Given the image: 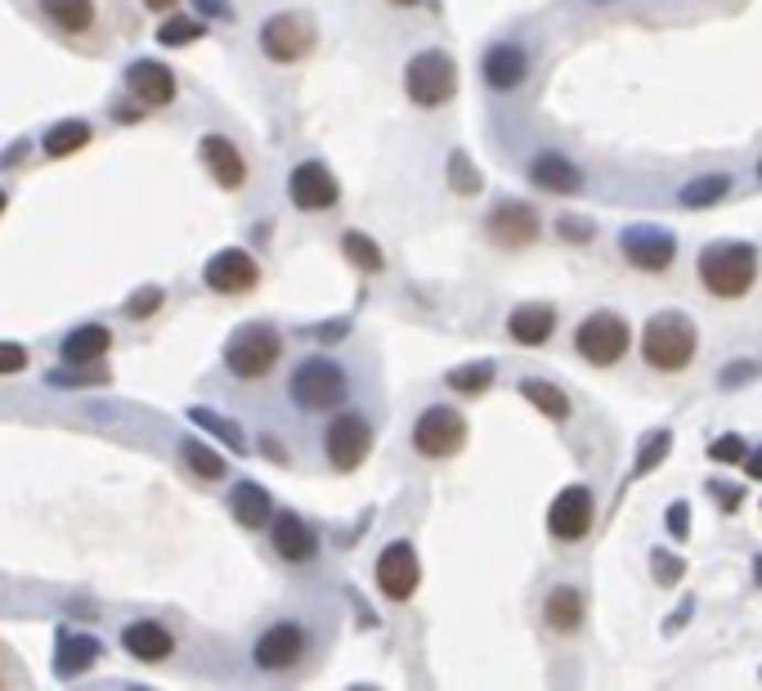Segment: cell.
Here are the masks:
<instances>
[{
  "label": "cell",
  "instance_id": "1",
  "mask_svg": "<svg viewBox=\"0 0 762 691\" xmlns=\"http://www.w3.org/2000/svg\"><path fill=\"white\" fill-rule=\"evenodd\" d=\"M758 279V247L753 243H718L700 252V284L718 301H736L753 288Z\"/></svg>",
  "mask_w": 762,
  "mask_h": 691
},
{
  "label": "cell",
  "instance_id": "2",
  "mask_svg": "<svg viewBox=\"0 0 762 691\" xmlns=\"http://www.w3.org/2000/svg\"><path fill=\"white\" fill-rule=\"evenodd\" d=\"M642 360L659 373H681L690 360H696V323L677 310L655 315L642 328Z\"/></svg>",
  "mask_w": 762,
  "mask_h": 691
},
{
  "label": "cell",
  "instance_id": "3",
  "mask_svg": "<svg viewBox=\"0 0 762 691\" xmlns=\"http://www.w3.org/2000/svg\"><path fill=\"white\" fill-rule=\"evenodd\" d=\"M404 91H408V99L418 104V108L449 104L453 91H458V67H453V59L444 50H422L418 59L404 67Z\"/></svg>",
  "mask_w": 762,
  "mask_h": 691
},
{
  "label": "cell",
  "instance_id": "4",
  "mask_svg": "<svg viewBox=\"0 0 762 691\" xmlns=\"http://www.w3.org/2000/svg\"><path fill=\"white\" fill-rule=\"evenodd\" d=\"M575 346H579V355H583L588 364H597V369H610V364H619L623 355H629V346H633V332H629V323H623L619 315H610V310H597V315H588V319L579 323V332H575Z\"/></svg>",
  "mask_w": 762,
  "mask_h": 691
},
{
  "label": "cell",
  "instance_id": "5",
  "mask_svg": "<svg viewBox=\"0 0 762 691\" xmlns=\"http://www.w3.org/2000/svg\"><path fill=\"white\" fill-rule=\"evenodd\" d=\"M279 337H273L269 328H260V323H247V328H238L234 337H229V346H225V364H229V373L234 378H243V382H256V378H265L273 364H279Z\"/></svg>",
  "mask_w": 762,
  "mask_h": 691
},
{
  "label": "cell",
  "instance_id": "6",
  "mask_svg": "<svg viewBox=\"0 0 762 691\" xmlns=\"http://www.w3.org/2000/svg\"><path fill=\"white\" fill-rule=\"evenodd\" d=\"M412 445H418L422 458H453L466 445L462 413L449 408V404H431L422 418H418V427H412Z\"/></svg>",
  "mask_w": 762,
  "mask_h": 691
},
{
  "label": "cell",
  "instance_id": "7",
  "mask_svg": "<svg viewBox=\"0 0 762 691\" xmlns=\"http://www.w3.org/2000/svg\"><path fill=\"white\" fill-rule=\"evenodd\" d=\"M345 395V373L332 360H305L292 373V400L301 408H332Z\"/></svg>",
  "mask_w": 762,
  "mask_h": 691
},
{
  "label": "cell",
  "instance_id": "8",
  "mask_svg": "<svg viewBox=\"0 0 762 691\" xmlns=\"http://www.w3.org/2000/svg\"><path fill=\"white\" fill-rule=\"evenodd\" d=\"M592 517H597V503H592V490L588 486H566L557 499L547 508V530L551 539L561 543H575L592 530Z\"/></svg>",
  "mask_w": 762,
  "mask_h": 691
},
{
  "label": "cell",
  "instance_id": "9",
  "mask_svg": "<svg viewBox=\"0 0 762 691\" xmlns=\"http://www.w3.org/2000/svg\"><path fill=\"white\" fill-rule=\"evenodd\" d=\"M202 279H206V288H212V293L238 297V293H251L260 284V265L243 247H225V252H216L212 261H206Z\"/></svg>",
  "mask_w": 762,
  "mask_h": 691
},
{
  "label": "cell",
  "instance_id": "10",
  "mask_svg": "<svg viewBox=\"0 0 762 691\" xmlns=\"http://www.w3.org/2000/svg\"><path fill=\"white\" fill-rule=\"evenodd\" d=\"M323 445H328V463H332L336 471H355V467L368 458L373 432H368L364 418H355V413H341V418L328 427Z\"/></svg>",
  "mask_w": 762,
  "mask_h": 691
},
{
  "label": "cell",
  "instance_id": "11",
  "mask_svg": "<svg viewBox=\"0 0 762 691\" xmlns=\"http://www.w3.org/2000/svg\"><path fill=\"white\" fill-rule=\"evenodd\" d=\"M418 580H422V566H418V552H412L408 543H390L377 557V588L390 602H408L412 593H418Z\"/></svg>",
  "mask_w": 762,
  "mask_h": 691
},
{
  "label": "cell",
  "instance_id": "12",
  "mask_svg": "<svg viewBox=\"0 0 762 691\" xmlns=\"http://www.w3.org/2000/svg\"><path fill=\"white\" fill-rule=\"evenodd\" d=\"M619 252L629 256L637 269L659 274V269L673 265L677 243H673V234H664V230H655V225H633V230H623V234H619Z\"/></svg>",
  "mask_w": 762,
  "mask_h": 691
},
{
  "label": "cell",
  "instance_id": "13",
  "mask_svg": "<svg viewBox=\"0 0 762 691\" xmlns=\"http://www.w3.org/2000/svg\"><path fill=\"white\" fill-rule=\"evenodd\" d=\"M310 45H314V32H310V23L297 19V14H273V19L260 28V50H265L273 63H297Z\"/></svg>",
  "mask_w": 762,
  "mask_h": 691
},
{
  "label": "cell",
  "instance_id": "14",
  "mask_svg": "<svg viewBox=\"0 0 762 691\" xmlns=\"http://www.w3.org/2000/svg\"><path fill=\"white\" fill-rule=\"evenodd\" d=\"M490 238L498 247H529L538 238V212L529 202H498L490 212Z\"/></svg>",
  "mask_w": 762,
  "mask_h": 691
},
{
  "label": "cell",
  "instance_id": "15",
  "mask_svg": "<svg viewBox=\"0 0 762 691\" xmlns=\"http://www.w3.org/2000/svg\"><path fill=\"white\" fill-rule=\"evenodd\" d=\"M288 193L301 212H323V206L336 202V176L323 167V162H301L292 176H288Z\"/></svg>",
  "mask_w": 762,
  "mask_h": 691
},
{
  "label": "cell",
  "instance_id": "16",
  "mask_svg": "<svg viewBox=\"0 0 762 691\" xmlns=\"http://www.w3.org/2000/svg\"><path fill=\"white\" fill-rule=\"evenodd\" d=\"M126 91L140 99L144 108H162L175 99V77L167 63H153V59H140L126 67Z\"/></svg>",
  "mask_w": 762,
  "mask_h": 691
},
{
  "label": "cell",
  "instance_id": "17",
  "mask_svg": "<svg viewBox=\"0 0 762 691\" xmlns=\"http://www.w3.org/2000/svg\"><path fill=\"white\" fill-rule=\"evenodd\" d=\"M480 73H484V82H490L494 91H516L529 77V59H525L520 45L503 41V45H490V54H484V63H480Z\"/></svg>",
  "mask_w": 762,
  "mask_h": 691
},
{
  "label": "cell",
  "instance_id": "18",
  "mask_svg": "<svg viewBox=\"0 0 762 691\" xmlns=\"http://www.w3.org/2000/svg\"><path fill=\"white\" fill-rule=\"evenodd\" d=\"M197 153H202L206 171H212V176L221 180V189H238V184L247 180V162H243L238 145L225 140V135H206V140L197 145Z\"/></svg>",
  "mask_w": 762,
  "mask_h": 691
},
{
  "label": "cell",
  "instance_id": "19",
  "mask_svg": "<svg viewBox=\"0 0 762 691\" xmlns=\"http://www.w3.org/2000/svg\"><path fill=\"white\" fill-rule=\"evenodd\" d=\"M301 651H305V634H301L297 625H273V629L256 642L251 656H256L260 669H292Z\"/></svg>",
  "mask_w": 762,
  "mask_h": 691
},
{
  "label": "cell",
  "instance_id": "20",
  "mask_svg": "<svg viewBox=\"0 0 762 691\" xmlns=\"http://www.w3.org/2000/svg\"><path fill=\"white\" fill-rule=\"evenodd\" d=\"M529 180L538 189H547V193H579L583 189V171L570 158H561V153H538L529 162Z\"/></svg>",
  "mask_w": 762,
  "mask_h": 691
},
{
  "label": "cell",
  "instance_id": "21",
  "mask_svg": "<svg viewBox=\"0 0 762 691\" xmlns=\"http://www.w3.org/2000/svg\"><path fill=\"white\" fill-rule=\"evenodd\" d=\"M273 548H279L283 562H310L319 543H314V530L297 512H279L273 517Z\"/></svg>",
  "mask_w": 762,
  "mask_h": 691
},
{
  "label": "cell",
  "instance_id": "22",
  "mask_svg": "<svg viewBox=\"0 0 762 691\" xmlns=\"http://www.w3.org/2000/svg\"><path fill=\"white\" fill-rule=\"evenodd\" d=\"M121 647L135 656V660H167L175 651V638L158 625V619H135L121 634Z\"/></svg>",
  "mask_w": 762,
  "mask_h": 691
},
{
  "label": "cell",
  "instance_id": "23",
  "mask_svg": "<svg viewBox=\"0 0 762 691\" xmlns=\"http://www.w3.org/2000/svg\"><path fill=\"white\" fill-rule=\"evenodd\" d=\"M108 346H112V332L104 323H86V328L63 337V360L67 364H95L108 355Z\"/></svg>",
  "mask_w": 762,
  "mask_h": 691
},
{
  "label": "cell",
  "instance_id": "24",
  "mask_svg": "<svg viewBox=\"0 0 762 691\" xmlns=\"http://www.w3.org/2000/svg\"><path fill=\"white\" fill-rule=\"evenodd\" d=\"M543 619H547V625L557 629V634H575V629L583 625V593L570 588V584L551 588L547 602H543Z\"/></svg>",
  "mask_w": 762,
  "mask_h": 691
},
{
  "label": "cell",
  "instance_id": "25",
  "mask_svg": "<svg viewBox=\"0 0 762 691\" xmlns=\"http://www.w3.org/2000/svg\"><path fill=\"white\" fill-rule=\"evenodd\" d=\"M557 328V310L551 306H516L512 319H507V332L520 341V346H543Z\"/></svg>",
  "mask_w": 762,
  "mask_h": 691
},
{
  "label": "cell",
  "instance_id": "26",
  "mask_svg": "<svg viewBox=\"0 0 762 691\" xmlns=\"http://www.w3.org/2000/svg\"><path fill=\"white\" fill-rule=\"evenodd\" d=\"M99 660V642L95 638H86V634H63L58 638V660H54V669H58V678H73V673H86L90 665Z\"/></svg>",
  "mask_w": 762,
  "mask_h": 691
},
{
  "label": "cell",
  "instance_id": "27",
  "mask_svg": "<svg viewBox=\"0 0 762 691\" xmlns=\"http://www.w3.org/2000/svg\"><path fill=\"white\" fill-rule=\"evenodd\" d=\"M41 10L63 32H90L95 23V0H41Z\"/></svg>",
  "mask_w": 762,
  "mask_h": 691
},
{
  "label": "cell",
  "instance_id": "28",
  "mask_svg": "<svg viewBox=\"0 0 762 691\" xmlns=\"http://www.w3.org/2000/svg\"><path fill=\"white\" fill-rule=\"evenodd\" d=\"M229 508H234V517L243 521V525H265L269 521V512H273V503H269V495L256 486V480H243V486H234V499H229Z\"/></svg>",
  "mask_w": 762,
  "mask_h": 691
},
{
  "label": "cell",
  "instance_id": "29",
  "mask_svg": "<svg viewBox=\"0 0 762 691\" xmlns=\"http://www.w3.org/2000/svg\"><path fill=\"white\" fill-rule=\"evenodd\" d=\"M520 395H525V400H529L538 413H547V418H557V423H566V418H570V395H566L561 386L543 382V378L520 382Z\"/></svg>",
  "mask_w": 762,
  "mask_h": 691
},
{
  "label": "cell",
  "instance_id": "30",
  "mask_svg": "<svg viewBox=\"0 0 762 691\" xmlns=\"http://www.w3.org/2000/svg\"><path fill=\"white\" fill-rule=\"evenodd\" d=\"M90 145V126L86 121H58V126H50V135H45V153L50 158H67V153H77V149H86Z\"/></svg>",
  "mask_w": 762,
  "mask_h": 691
},
{
  "label": "cell",
  "instance_id": "31",
  "mask_svg": "<svg viewBox=\"0 0 762 691\" xmlns=\"http://www.w3.org/2000/svg\"><path fill=\"white\" fill-rule=\"evenodd\" d=\"M727 189H731V180H727V176H700V180H690V184L677 193V202L696 212V206H713V202H722V198H727Z\"/></svg>",
  "mask_w": 762,
  "mask_h": 691
},
{
  "label": "cell",
  "instance_id": "32",
  "mask_svg": "<svg viewBox=\"0 0 762 691\" xmlns=\"http://www.w3.org/2000/svg\"><path fill=\"white\" fill-rule=\"evenodd\" d=\"M189 418L197 423V427H206L212 436H221L234 454H247V440H243V427L238 423H229V418H221V413H212V408H189Z\"/></svg>",
  "mask_w": 762,
  "mask_h": 691
},
{
  "label": "cell",
  "instance_id": "33",
  "mask_svg": "<svg viewBox=\"0 0 762 691\" xmlns=\"http://www.w3.org/2000/svg\"><path fill=\"white\" fill-rule=\"evenodd\" d=\"M180 454H184V463H189L202 480H221V476H229V471H225V458H221L216 449H206L202 440H184Z\"/></svg>",
  "mask_w": 762,
  "mask_h": 691
},
{
  "label": "cell",
  "instance_id": "34",
  "mask_svg": "<svg viewBox=\"0 0 762 691\" xmlns=\"http://www.w3.org/2000/svg\"><path fill=\"white\" fill-rule=\"evenodd\" d=\"M341 252L351 256L359 269H368V274H377V269L386 265V261H382V247H377L373 238H364V234H345V238H341Z\"/></svg>",
  "mask_w": 762,
  "mask_h": 691
},
{
  "label": "cell",
  "instance_id": "35",
  "mask_svg": "<svg viewBox=\"0 0 762 691\" xmlns=\"http://www.w3.org/2000/svg\"><path fill=\"white\" fill-rule=\"evenodd\" d=\"M490 382H494V364H462V369L449 373V386L458 395H480Z\"/></svg>",
  "mask_w": 762,
  "mask_h": 691
},
{
  "label": "cell",
  "instance_id": "36",
  "mask_svg": "<svg viewBox=\"0 0 762 691\" xmlns=\"http://www.w3.org/2000/svg\"><path fill=\"white\" fill-rule=\"evenodd\" d=\"M197 36H202V23H197V19H184V14H180V19H167V23L158 28V41H162V45H175V50H180V45H193Z\"/></svg>",
  "mask_w": 762,
  "mask_h": 691
},
{
  "label": "cell",
  "instance_id": "37",
  "mask_svg": "<svg viewBox=\"0 0 762 691\" xmlns=\"http://www.w3.org/2000/svg\"><path fill=\"white\" fill-rule=\"evenodd\" d=\"M668 449H673V436L668 432H651L646 445H642V454H637V463H633V476H646L651 467H659Z\"/></svg>",
  "mask_w": 762,
  "mask_h": 691
},
{
  "label": "cell",
  "instance_id": "38",
  "mask_svg": "<svg viewBox=\"0 0 762 691\" xmlns=\"http://www.w3.org/2000/svg\"><path fill=\"white\" fill-rule=\"evenodd\" d=\"M449 184H453L458 193H480V171L466 162V153H453V158H449Z\"/></svg>",
  "mask_w": 762,
  "mask_h": 691
},
{
  "label": "cell",
  "instance_id": "39",
  "mask_svg": "<svg viewBox=\"0 0 762 691\" xmlns=\"http://www.w3.org/2000/svg\"><path fill=\"white\" fill-rule=\"evenodd\" d=\"M651 571H655L659 584H677L681 571H686V562L681 557H668V552H651Z\"/></svg>",
  "mask_w": 762,
  "mask_h": 691
},
{
  "label": "cell",
  "instance_id": "40",
  "mask_svg": "<svg viewBox=\"0 0 762 691\" xmlns=\"http://www.w3.org/2000/svg\"><path fill=\"white\" fill-rule=\"evenodd\" d=\"M23 369H28V351H23V346L0 341V378H6V373H23Z\"/></svg>",
  "mask_w": 762,
  "mask_h": 691
},
{
  "label": "cell",
  "instance_id": "41",
  "mask_svg": "<svg viewBox=\"0 0 762 691\" xmlns=\"http://www.w3.org/2000/svg\"><path fill=\"white\" fill-rule=\"evenodd\" d=\"M709 458L713 463H740L744 458V440L740 436H722V440L709 445Z\"/></svg>",
  "mask_w": 762,
  "mask_h": 691
},
{
  "label": "cell",
  "instance_id": "42",
  "mask_svg": "<svg viewBox=\"0 0 762 691\" xmlns=\"http://www.w3.org/2000/svg\"><path fill=\"white\" fill-rule=\"evenodd\" d=\"M158 306H162V293H158V288H144V293H135V301L126 306V315H130V319H144V315H153Z\"/></svg>",
  "mask_w": 762,
  "mask_h": 691
},
{
  "label": "cell",
  "instance_id": "43",
  "mask_svg": "<svg viewBox=\"0 0 762 691\" xmlns=\"http://www.w3.org/2000/svg\"><path fill=\"white\" fill-rule=\"evenodd\" d=\"M54 386H104L108 373H50Z\"/></svg>",
  "mask_w": 762,
  "mask_h": 691
},
{
  "label": "cell",
  "instance_id": "44",
  "mask_svg": "<svg viewBox=\"0 0 762 691\" xmlns=\"http://www.w3.org/2000/svg\"><path fill=\"white\" fill-rule=\"evenodd\" d=\"M749 378H758V364H727V373H722V386H736V382H749Z\"/></svg>",
  "mask_w": 762,
  "mask_h": 691
},
{
  "label": "cell",
  "instance_id": "45",
  "mask_svg": "<svg viewBox=\"0 0 762 691\" xmlns=\"http://www.w3.org/2000/svg\"><path fill=\"white\" fill-rule=\"evenodd\" d=\"M686 503H673L668 508V530H673V539H686V530H690V521H686Z\"/></svg>",
  "mask_w": 762,
  "mask_h": 691
},
{
  "label": "cell",
  "instance_id": "46",
  "mask_svg": "<svg viewBox=\"0 0 762 691\" xmlns=\"http://www.w3.org/2000/svg\"><path fill=\"white\" fill-rule=\"evenodd\" d=\"M193 6L206 14V19H234V10H229V0H193Z\"/></svg>",
  "mask_w": 762,
  "mask_h": 691
},
{
  "label": "cell",
  "instance_id": "47",
  "mask_svg": "<svg viewBox=\"0 0 762 691\" xmlns=\"http://www.w3.org/2000/svg\"><path fill=\"white\" fill-rule=\"evenodd\" d=\"M561 234H566V238H575V243H588V238H592L588 221H575V216H570V221H561Z\"/></svg>",
  "mask_w": 762,
  "mask_h": 691
},
{
  "label": "cell",
  "instance_id": "48",
  "mask_svg": "<svg viewBox=\"0 0 762 691\" xmlns=\"http://www.w3.org/2000/svg\"><path fill=\"white\" fill-rule=\"evenodd\" d=\"M314 337H319V341H336V337H345V323H332V328H319Z\"/></svg>",
  "mask_w": 762,
  "mask_h": 691
},
{
  "label": "cell",
  "instance_id": "49",
  "mask_svg": "<svg viewBox=\"0 0 762 691\" xmlns=\"http://www.w3.org/2000/svg\"><path fill=\"white\" fill-rule=\"evenodd\" d=\"M749 476H753V480H762V449L749 458Z\"/></svg>",
  "mask_w": 762,
  "mask_h": 691
},
{
  "label": "cell",
  "instance_id": "50",
  "mask_svg": "<svg viewBox=\"0 0 762 691\" xmlns=\"http://www.w3.org/2000/svg\"><path fill=\"white\" fill-rule=\"evenodd\" d=\"M175 0H144V10H171Z\"/></svg>",
  "mask_w": 762,
  "mask_h": 691
},
{
  "label": "cell",
  "instance_id": "51",
  "mask_svg": "<svg viewBox=\"0 0 762 691\" xmlns=\"http://www.w3.org/2000/svg\"><path fill=\"white\" fill-rule=\"evenodd\" d=\"M753 580H758V584H762V557H758V562H753Z\"/></svg>",
  "mask_w": 762,
  "mask_h": 691
},
{
  "label": "cell",
  "instance_id": "52",
  "mask_svg": "<svg viewBox=\"0 0 762 691\" xmlns=\"http://www.w3.org/2000/svg\"><path fill=\"white\" fill-rule=\"evenodd\" d=\"M390 6H418V0H390Z\"/></svg>",
  "mask_w": 762,
  "mask_h": 691
},
{
  "label": "cell",
  "instance_id": "53",
  "mask_svg": "<svg viewBox=\"0 0 762 691\" xmlns=\"http://www.w3.org/2000/svg\"><path fill=\"white\" fill-rule=\"evenodd\" d=\"M0 212H6V189H0Z\"/></svg>",
  "mask_w": 762,
  "mask_h": 691
},
{
  "label": "cell",
  "instance_id": "54",
  "mask_svg": "<svg viewBox=\"0 0 762 691\" xmlns=\"http://www.w3.org/2000/svg\"><path fill=\"white\" fill-rule=\"evenodd\" d=\"M758 176H762V162H758Z\"/></svg>",
  "mask_w": 762,
  "mask_h": 691
}]
</instances>
